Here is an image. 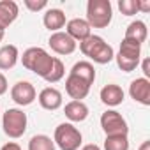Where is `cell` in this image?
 <instances>
[{"instance_id":"cell-16","label":"cell","mask_w":150,"mask_h":150,"mask_svg":"<svg viewBox=\"0 0 150 150\" xmlns=\"http://www.w3.org/2000/svg\"><path fill=\"white\" fill-rule=\"evenodd\" d=\"M101 101L106 106H118V104H122V101H124L122 87H118L115 83H110V85L103 87L101 88Z\"/></svg>"},{"instance_id":"cell-24","label":"cell","mask_w":150,"mask_h":150,"mask_svg":"<svg viewBox=\"0 0 150 150\" xmlns=\"http://www.w3.org/2000/svg\"><path fill=\"white\" fill-rule=\"evenodd\" d=\"M118 9L124 16H132L138 13V0H118Z\"/></svg>"},{"instance_id":"cell-13","label":"cell","mask_w":150,"mask_h":150,"mask_svg":"<svg viewBox=\"0 0 150 150\" xmlns=\"http://www.w3.org/2000/svg\"><path fill=\"white\" fill-rule=\"evenodd\" d=\"M20 14V7L13 0H0V30L6 32V28L14 23Z\"/></svg>"},{"instance_id":"cell-21","label":"cell","mask_w":150,"mask_h":150,"mask_svg":"<svg viewBox=\"0 0 150 150\" xmlns=\"http://www.w3.org/2000/svg\"><path fill=\"white\" fill-rule=\"evenodd\" d=\"M28 150H55V143L46 134H35L28 141Z\"/></svg>"},{"instance_id":"cell-19","label":"cell","mask_w":150,"mask_h":150,"mask_svg":"<svg viewBox=\"0 0 150 150\" xmlns=\"http://www.w3.org/2000/svg\"><path fill=\"white\" fill-rule=\"evenodd\" d=\"M69 74L81 78V80H83V81H87L88 85H92V83H94V80H96V69H94V65H92L90 62H87V60L76 62V64L72 65V69H71V72H69Z\"/></svg>"},{"instance_id":"cell-3","label":"cell","mask_w":150,"mask_h":150,"mask_svg":"<svg viewBox=\"0 0 150 150\" xmlns=\"http://www.w3.org/2000/svg\"><path fill=\"white\" fill-rule=\"evenodd\" d=\"M113 7L110 0H88L87 4V23L90 28H106L111 23Z\"/></svg>"},{"instance_id":"cell-11","label":"cell","mask_w":150,"mask_h":150,"mask_svg":"<svg viewBox=\"0 0 150 150\" xmlns=\"http://www.w3.org/2000/svg\"><path fill=\"white\" fill-rule=\"evenodd\" d=\"M90 87L87 81H83L81 78L78 76H72V74H69L67 80H65V92L72 97V101H81L88 96L90 92Z\"/></svg>"},{"instance_id":"cell-12","label":"cell","mask_w":150,"mask_h":150,"mask_svg":"<svg viewBox=\"0 0 150 150\" xmlns=\"http://www.w3.org/2000/svg\"><path fill=\"white\" fill-rule=\"evenodd\" d=\"M65 34L74 39V41H85L87 37L92 35V28L90 25L87 23V20L83 18H74V20H69L67 21V27H65Z\"/></svg>"},{"instance_id":"cell-22","label":"cell","mask_w":150,"mask_h":150,"mask_svg":"<svg viewBox=\"0 0 150 150\" xmlns=\"http://www.w3.org/2000/svg\"><path fill=\"white\" fill-rule=\"evenodd\" d=\"M104 150H129V139L125 134L117 136H106L104 139Z\"/></svg>"},{"instance_id":"cell-9","label":"cell","mask_w":150,"mask_h":150,"mask_svg":"<svg viewBox=\"0 0 150 150\" xmlns=\"http://www.w3.org/2000/svg\"><path fill=\"white\" fill-rule=\"evenodd\" d=\"M50 46L55 53L58 55H71L74 50H76V41L71 39L65 32H53L50 35Z\"/></svg>"},{"instance_id":"cell-28","label":"cell","mask_w":150,"mask_h":150,"mask_svg":"<svg viewBox=\"0 0 150 150\" xmlns=\"http://www.w3.org/2000/svg\"><path fill=\"white\" fill-rule=\"evenodd\" d=\"M0 150H21V146L18 143H14V141H9V143H6Z\"/></svg>"},{"instance_id":"cell-1","label":"cell","mask_w":150,"mask_h":150,"mask_svg":"<svg viewBox=\"0 0 150 150\" xmlns=\"http://www.w3.org/2000/svg\"><path fill=\"white\" fill-rule=\"evenodd\" d=\"M53 60L55 57H51L42 48H28L27 51H23V57H21L23 67H27L28 71H32L34 74H37L41 78H46L50 74L53 67Z\"/></svg>"},{"instance_id":"cell-7","label":"cell","mask_w":150,"mask_h":150,"mask_svg":"<svg viewBox=\"0 0 150 150\" xmlns=\"http://www.w3.org/2000/svg\"><path fill=\"white\" fill-rule=\"evenodd\" d=\"M101 127H103L106 136H117V134L127 136V132H129L125 118L115 110H108L101 115Z\"/></svg>"},{"instance_id":"cell-31","label":"cell","mask_w":150,"mask_h":150,"mask_svg":"<svg viewBox=\"0 0 150 150\" xmlns=\"http://www.w3.org/2000/svg\"><path fill=\"white\" fill-rule=\"evenodd\" d=\"M139 150H150V141H145V143L139 146Z\"/></svg>"},{"instance_id":"cell-20","label":"cell","mask_w":150,"mask_h":150,"mask_svg":"<svg viewBox=\"0 0 150 150\" xmlns=\"http://www.w3.org/2000/svg\"><path fill=\"white\" fill-rule=\"evenodd\" d=\"M18 57H20V53H18V48L14 44L2 46L0 48V69H4V71L13 69L18 62Z\"/></svg>"},{"instance_id":"cell-14","label":"cell","mask_w":150,"mask_h":150,"mask_svg":"<svg viewBox=\"0 0 150 150\" xmlns=\"http://www.w3.org/2000/svg\"><path fill=\"white\" fill-rule=\"evenodd\" d=\"M39 104L44 110H50V111L58 110L62 106V94H60V90H57L53 87L42 88L41 94H39Z\"/></svg>"},{"instance_id":"cell-32","label":"cell","mask_w":150,"mask_h":150,"mask_svg":"<svg viewBox=\"0 0 150 150\" xmlns=\"http://www.w3.org/2000/svg\"><path fill=\"white\" fill-rule=\"evenodd\" d=\"M4 35H6V32H2V30H0V42L4 41Z\"/></svg>"},{"instance_id":"cell-4","label":"cell","mask_w":150,"mask_h":150,"mask_svg":"<svg viewBox=\"0 0 150 150\" xmlns=\"http://www.w3.org/2000/svg\"><path fill=\"white\" fill-rule=\"evenodd\" d=\"M115 58H117V65L124 72L134 71L141 60V44L129 41V39H124L120 42V50H118V55Z\"/></svg>"},{"instance_id":"cell-26","label":"cell","mask_w":150,"mask_h":150,"mask_svg":"<svg viewBox=\"0 0 150 150\" xmlns=\"http://www.w3.org/2000/svg\"><path fill=\"white\" fill-rule=\"evenodd\" d=\"M7 87H9V85H7V78L4 76L2 72H0V96H4V94L7 92Z\"/></svg>"},{"instance_id":"cell-18","label":"cell","mask_w":150,"mask_h":150,"mask_svg":"<svg viewBox=\"0 0 150 150\" xmlns=\"http://www.w3.org/2000/svg\"><path fill=\"white\" fill-rule=\"evenodd\" d=\"M42 23L48 30L60 32V28L65 25V14H64L62 9H48L44 18H42Z\"/></svg>"},{"instance_id":"cell-8","label":"cell","mask_w":150,"mask_h":150,"mask_svg":"<svg viewBox=\"0 0 150 150\" xmlns=\"http://www.w3.org/2000/svg\"><path fill=\"white\" fill-rule=\"evenodd\" d=\"M35 88H34V85L30 83V81H18L14 87H13V90H11V97H13V101L16 103V104H20V106H28V104H32L34 101H35Z\"/></svg>"},{"instance_id":"cell-6","label":"cell","mask_w":150,"mask_h":150,"mask_svg":"<svg viewBox=\"0 0 150 150\" xmlns=\"http://www.w3.org/2000/svg\"><path fill=\"white\" fill-rule=\"evenodd\" d=\"M27 113H23L21 110L18 108H9L4 117H2V127H4V132L16 139V138H21L27 131Z\"/></svg>"},{"instance_id":"cell-23","label":"cell","mask_w":150,"mask_h":150,"mask_svg":"<svg viewBox=\"0 0 150 150\" xmlns=\"http://www.w3.org/2000/svg\"><path fill=\"white\" fill-rule=\"evenodd\" d=\"M64 74H65V67H64L62 60H60V58H55V60H53V67H51L50 74H48L44 80H46L48 83H57V81H60V80L64 78Z\"/></svg>"},{"instance_id":"cell-29","label":"cell","mask_w":150,"mask_h":150,"mask_svg":"<svg viewBox=\"0 0 150 150\" xmlns=\"http://www.w3.org/2000/svg\"><path fill=\"white\" fill-rule=\"evenodd\" d=\"M138 11L148 13V11H150V4H148V2H143V0H138Z\"/></svg>"},{"instance_id":"cell-15","label":"cell","mask_w":150,"mask_h":150,"mask_svg":"<svg viewBox=\"0 0 150 150\" xmlns=\"http://www.w3.org/2000/svg\"><path fill=\"white\" fill-rule=\"evenodd\" d=\"M64 113L71 122H83L88 117V106L83 101H71L65 104Z\"/></svg>"},{"instance_id":"cell-2","label":"cell","mask_w":150,"mask_h":150,"mask_svg":"<svg viewBox=\"0 0 150 150\" xmlns=\"http://www.w3.org/2000/svg\"><path fill=\"white\" fill-rule=\"evenodd\" d=\"M80 50L85 57L92 58L96 64H108L115 58L113 48L99 35H90L80 42Z\"/></svg>"},{"instance_id":"cell-5","label":"cell","mask_w":150,"mask_h":150,"mask_svg":"<svg viewBox=\"0 0 150 150\" xmlns=\"http://www.w3.org/2000/svg\"><path fill=\"white\" fill-rule=\"evenodd\" d=\"M53 143L60 150H78L81 145V132L69 122L60 124L55 129V139Z\"/></svg>"},{"instance_id":"cell-17","label":"cell","mask_w":150,"mask_h":150,"mask_svg":"<svg viewBox=\"0 0 150 150\" xmlns=\"http://www.w3.org/2000/svg\"><path fill=\"white\" fill-rule=\"evenodd\" d=\"M146 35H148L146 23L141 21V20H136V21L129 23V27L125 28V37L124 39H129V41H134V42L141 44V42L146 41Z\"/></svg>"},{"instance_id":"cell-25","label":"cell","mask_w":150,"mask_h":150,"mask_svg":"<svg viewBox=\"0 0 150 150\" xmlns=\"http://www.w3.org/2000/svg\"><path fill=\"white\" fill-rule=\"evenodd\" d=\"M25 6H27L30 11L37 13V11L44 9V7L48 6V2H46V0H25Z\"/></svg>"},{"instance_id":"cell-30","label":"cell","mask_w":150,"mask_h":150,"mask_svg":"<svg viewBox=\"0 0 150 150\" xmlns=\"http://www.w3.org/2000/svg\"><path fill=\"white\" fill-rule=\"evenodd\" d=\"M81 150H101V148H99L97 145H94V143H92V145H85Z\"/></svg>"},{"instance_id":"cell-27","label":"cell","mask_w":150,"mask_h":150,"mask_svg":"<svg viewBox=\"0 0 150 150\" xmlns=\"http://www.w3.org/2000/svg\"><path fill=\"white\" fill-rule=\"evenodd\" d=\"M141 67H143V74H145V78L148 80V78H150V60H148V58H145V60H143V64H141Z\"/></svg>"},{"instance_id":"cell-10","label":"cell","mask_w":150,"mask_h":150,"mask_svg":"<svg viewBox=\"0 0 150 150\" xmlns=\"http://www.w3.org/2000/svg\"><path fill=\"white\" fill-rule=\"evenodd\" d=\"M129 94L136 103H139L143 106H150V81L146 78L132 80L129 85Z\"/></svg>"}]
</instances>
